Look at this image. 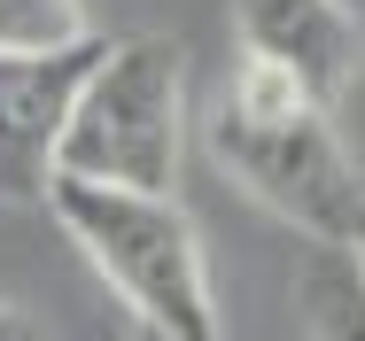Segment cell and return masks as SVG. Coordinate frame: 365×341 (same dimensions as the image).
I'll return each instance as SVG.
<instances>
[{"label": "cell", "mask_w": 365, "mask_h": 341, "mask_svg": "<svg viewBox=\"0 0 365 341\" xmlns=\"http://www.w3.org/2000/svg\"><path fill=\"white\" fill-rule=\"evenodd\" d=\"M350 256H358V272H365V209H358V225H350V241H342Z\"/></svg>", "instance_id": "cell-9"}, {"label": "cell", "mask_w": 365, "mask_h": 341, "mask_svg": "<svg viewBox=\"0 0 365 341\" xmlns=\"http://www.w3.org/2000/svg\"><path fill=\"white\" fill-rule=\"evenodd\" d=\"M109 39H71L47 55H0V202H47L63 132Z\"/></svg>", "instance_id": "cell-4"}, {"label": "cell", "mask_w": 365, "mask_h": 341, "mask_svg": "<svg viewBox=\"0 0 365 341\" xmlns=\"http://www.w3.org/2000/svg\"><path fill=\"white\" fill-rule=\"evenodd\" d=\"M210 155L233 171L241 194L288 217L303 241H350L365 209V187L334 140V109L311 101L272 63H233L218 109H210Z\"/></svg>", "instance_id": "cell-1"}, {"label": "cell", "mask_w": 365, "mask_h": 341, "mask_svg": "<svg viewBox=\"0 0 365 341\" xmlns=\"http://www.w3.org/2000/svg\"><path fill=\"white\" fill-rule=\"evenodd\" d=\"M47 209L78 241V256L117 287V303L133 310V326H155V334H171V341H225L210 256H202V233L179 209V194L101 187V179L55 171Z\"/></svg>", "instance_id": "cell-2"}, {"label": "cell", "mask_w": 365, "mask_h": 341, "mask_svg": "<svg viewBox=\"0 0 365 341\" xmlns=\"http://www.w3.org/2000/svg\"><path fill=\"white\" fill-rule=\"evenodd\" d=\"M233 39L249 63H272L327 109L365 70V23L350 0H233Z\"/></svg>", "instance_id": "cell-5"}, {"label": "cell", "mask_w": 365, "mask_h": 341, "mask_svg": "<svg viewBox=\"0 0 365 341\" xmlns=\"http://www.w3.org/2000/svg\"><path fill=\"white\" fill-rule=\"evenodd\" d=\"M0 341H39V326H31V318H24L8 295H0Z\"/></svg>", "instance_id": "cell-8"}, {"label": "cell", "mask_w": 365, "mask_h": 341, "mask_svg": "<svg viewBox=\"0 0 365 341\" xmlns=\"http://www.w3.org/2000/svg\"><path fill=\"white\" fill-rule=\"evenodd\" d=\"M71 39H93L86 0H0V55H47Z\"/></svg>", "instance_id": "cell-7"}, {"label": "cell", "mask_w": 365, "mask_h": 341, "mask_svg": "<svg viewBox=\"0 0 365 341\" xmlns=\"http://www.w3.org/2000/svg\"><path fill=\"white\" fill-rule=\"evenodd\" d=\"M133 341H171V334H155V326H133Z\"/></svg>", "instance_id": "cell-10"}, {"label": "cell", "mask_w": 365, "mask_h": 341, "mask_svg": "<svg viewBox=\"0 0 365 341\" xmlns=\"http://www.w3.org/2000/svg\"><path fill=\"white\" fill-rule=\"evenodd\" d=\"M179 155H187V70L171 39H117L63 132L71 179L101 187H148V194H179Z\"/></svg>", "instance_id": "cell-3"}, {"label": "cell", "mask_w": 365, "mask_h": 341, "mask_svg": "<svg viewBox=\"0 0 365 341\" xmlns=\"http://www.w3.org/2000/svg\"><path fill=\"white\" fill-rule=\"evenodd\" d=\"M295 318L311 341H365V272L342 241H311L295 264Z\"/></svg>", "instance_id": "cell-6"}]
</instances>
